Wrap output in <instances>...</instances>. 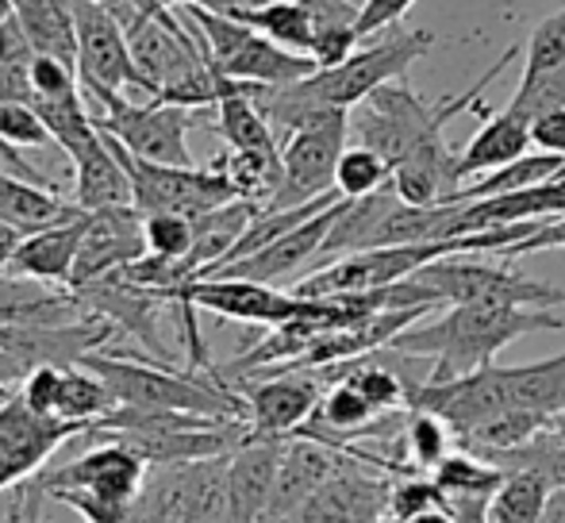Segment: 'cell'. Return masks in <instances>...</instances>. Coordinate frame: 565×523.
Instances as JSON below:
<instances>
[{"instance_id": "cell-4", "label": "cell", "mask_w": 565, "mask_h": 523, "mask_svg": "<svg viewBox=\"0 0 565 523\" xmlns=\"http://www.w3.org/2000/svg\"><path fill=\"white\" fill-rule=\"evenodd\" d=\"M515 58H520V46L504 51L500 62H492L466 93L447 97V100H424L419 93H412L408 85H404V77L401 82L381 85L370 100H362V105L354 108V116H350V135H354L362 147L377 150V154L396 170V166L408 162V158L419 154V150L439 147L447 124L458 120V116L469 113V108H477V97H481V93L489 89Z\"/></svg>"}, {"instance_id": "cell-18", "label": "cell", "mask_w": 565, "mask_h": 523, "mask_svg": "<svg viewBox=\"0 0 565 523\" xmlns=\"http://www.w3.org/2000/svg\"><path fill=\"white\" fill-rule=\"evenodd\" d=\"M320 370H274L262 382H243L246 416L258 435H297L323 401Z\"/></svg>"}, {"instance_id": "cell-28", "label": "cell", "mask_w": 565, "mask_h": 523, "mask_svg": "<svg viewBox=\"0 0 565 523\" xmlns=\"http://www.w3.org/2000/svg\"><path fill=\"white\" fill-rule=\"evenodd\" d=\"M216 116H220V135H224L227 150H281L277 147V131L266 120V113L254 100V85L246 82H220V100H216Z\"/></svg>"}, {"instance_id": "cell-31", "label": "cell", "mask_w": 565, "mask_h": 523, "mask_svg": "<svg viewBox=\"0 0 565 523\" xmlns=\"http://www.w3.org/2000/svg\"><path fill=\"white\" fill-rule=\"evenodd\" d=\"M554 485L535 470H508L489 509V523H543L551 512Z\"/></svg>"}, {"instance_id": "cell-23", "label": "cell", "mask_w": 565, "mask_h": 523, "mask_svg": "<svg viewBox=\"0 0 565 523\" xmlns=\"http://www.w3.org/2000/svg\"><path fill=\"white\" fill-rule=\"evenodd\" d=\"M82 235H85V212L77 220H66V224L46 227V232L23 235L4 274L70 289V281H74V269H77V255H82Z\"/></svg>"}, {"instance_id": "cell-40", "label": "cell", "mask_w": 565, "mask_h": 523, "mask_svg": "<svg viewBox=\"0 0 565 523\" xmlns=\"http://www.w3.org/2000/svg\"><path fill=\"white\" fill-rule=\"evenodd\" d=\"M416 0H362V15H358V35L362 39H373L381 31L396 28V23L408 15V8Z\"/></svg>"}, {"instance_id": "cell-10", "label": "cell", "mask_w": 565, "mask_h": 523, "mask_svg": "<svg viewBox=\"0 0 565 523\" xmlns=\"http://www.w3.org/2000/svg\"><path fill=\"white\" fill-rule=\"evenodd\" d=\"M108 147L116 150V158L124 162L127 178H131V196L135 209L142 216H154V212H173V216L201 220L209 212L224 209V204L238 201L235 185L227 181V173L216 162L209 166H162L147 162V158H135L131 150H124L113 135H105Z\"/></svg>"}, {"instance_id": "cell-48", "label": "cell", "mask_w": 565, "mask_h": 523, "mask_svg": "<svg viewBox=\"0 0 565 523\" xmlns=\"http://www.w3.org/2000/svg\"><path fill=\"white\" fill-rule=\"evenodd\" d=\"M12 12H15V8H12V0H0V28H4V23L12 20Z\"/></svg>"}, {"instance_id": "cell-30", "label": "cell", "mask_w": 565, "mask_h": 523, "mask_svg": "<svg viewBox=\"0 0 565 523\" xmlns=\"http://www.w3.org/2000/svg\"><path fill=\"white\" fill-rule=\"evenodd\" d=\"M235 20H243L246 28L262 31L266 39H274L285 51H297L312 58V20H308L300 0H269V4H250L235 8Z\"/></svg>"}, {"instance_id": "cell-22", "label": "cell", "mask_w": 565, "mask_h": 523, "mask_svg": "<svg viewBox=\"0 0 565 523\" xmlns=\"http://www.w3.org/2000/svg\"><path fill=\"white\" fill-rule=\"evenodd\" d=\"M342 450L328 447L320 439H308V435H289L285 439V455H281V470H277V485L269 497L266 523H289L292 512L331 478L342 466Z\"/></svg>"}, {"instance_id": "cell-14", "label": "cell", "mask_w": 565, "mask_h": 523, "mask_svg": "<svg viewBox=\"0 0 565 523\" xmlns=\"http://www.w3.org/2000/svg\"><path fill=\"white\" fill-rule=\"evenodd\" d=\"M158 292L166 305H193L196 312H212L235 323H258V328H277L308 312V300L292 289H274V285L246 281V277H196V281L170 285Z\"/></svg>"}, {"instance_id": "cell-1", "label": "cell", "mask_w": 565, "mask_h": 523, "mask_svg": "<svg viewBox=\"0 0 565 523\" xmlns=\"http://www.w3.org/2000/svg\"><path fill=\"white\" fill-rule=\"evenodd\" d=\"M435 43H439V35L427 28H412V31L388 28L377 43L354 51L339 66L316 70L305 82L254 85V100H258V108L266 113V120L274 124L277 135H292L305 128V124H312L320 113H331V108L354 113L381 85L401 82L408 74V66H416L424 54H431Z\"/></svg>"}, {"instance_id": "cell-6", "label": "cell", "mask_w": 565, "mask_h": 523, "mask_svg": "<svg viewBox=\"0 0 565 523\" xmlns=\"http://www.w3.org/2000/svg\"><path fill=\"white\" fill-rule=\"evenodd\" d=\"M147 473L150 462L139 450L105 439L74 462L35 473V485L46 493V501L77 512L82 523H127L147 485Z\"/></svg>"}, {"instance_id": "cell-47", "label": "cell", "mask_w": 565, "mask_h": 523, "mask_svg": "<svg viewBox=\"0 0 565 523\" xmlns=\"http://www.w3.org/2000/svg\"><path fill=\"white\" fill-rule=\"evenodd\" d=\"M15 393H20V389H15V385L0 382V408H4V404H8V401H12V396H15Z\"/></svg>"}, {"instance_id": "cell-49", "label": "cell", "mask_w": 565, "mask_h": 523, "mask_svg": "<svg viewBox=\"0 0 565 523\" xmlns=\"http://www.w3.org/2000/svg\"><path fill=\"white\" fill-rule=\"evenodd\" d=\"M243 8H250V4H269V0H238Z\"/></svg>"}, {"instance_id": "cell-42", "label": "cell", "mask_w": 565, "mask_h": 523, "mask_svg": "<svg viewBox=\"0 0 565 523\" xmlns=\"http://www.w3.org/2000/svg\"><path fill=\"white\" fill-rule=\"evenodd\" d=\"M554 247H562V250H565V216L539 220V227L527 235V239H520L515 247H508V250H504V262L523 258V255H539V250H554Z\"/></svg>"}, {"instance_id": "cell-3", "label": "cell", "mask_w": 565, "mask_h": 523, "mask_svg": "<svg viewBox=\"0 0 565 523\" xmlns=\"http://www.w3.org/2000/svg\"><path fill=\"white\" fill-rule=\"evenodd\" d=\"M408 408L443 416L454 431L473 427L500 412H543L565 408V351L527 366H484L450 382H412Z\"/></svg>"}, {"instance_id": "cell-50", "label": "cell", "mask_w": 565, "mask_h": 523, "mask_svg": "<svg viewBox=\"0 0 565 523\" xmlns=\"http://www.w3.org/2000/svg\"><path fill=\"white\" fill-rule=\"evenodd\" d=\"M216 523H243V520H235V516H224V520H216ZM258 523H266V520H258Z\"/></svg>"}, {"instance_id": "cell-5", "label": "cell", "mask_w": 565, "mask_h": 523, "mask_svg": "<svg viewBox=\"0 0 565 523\" xmlns=\"http://www.w3.org/2000/svg\"><path fill=\"white\" fill-rule=\"evenodd\" d=\"M85 370L113 389L119 408L139 412H189L209 419H250L246 396L220 370H185L173 374L166 362H147L139 354H89Z\"/></svg>"}, {"instance_id": "cell-17", "label": "cell", "mask_w": 565, "mask_h": 523, "mask_svg": "<svg viewBox=\"0 0 565 523\" xmlns=\"http://www.w3.org/2000/svg\"><path fill=\"white\" fill-rule=\"evenodd\" d=\"M388 489L393 481L358 458H342V466L292 512L289 523H385Z\"/></svg>"}, {"instance_id": "cell-33", "label": "cell", "mask_w": 565, "mask_h": 523, "mask_svg": "<svg viewBox=\"0 0 565 523\" xmlns=\"http://www.w3.org/2000/svg\"><path fill=\"white\" fill-rule=\"evenodd\" d=\"M119 408L113 389L100 382L93 370L85 366H62V385H58V404L54 416L70 419V424H97L100 416H108Z\"/></svg>"}, {"instance_id": "cell-35", "label": "cell", "mask_w": 565, "mask_h": 523, "mask_svg": "<svg viewBox=\"0 0 565 523\" xmlns=\"http://www.w3.org/2000/svg\"><path fill=\"white\" fill-rule=\"evenodd\" d=\"M388 181H393V166H388L377 150L362 147V142H354V147L342 150L339 170H335V189L347 196V201L377 193V189L388 185Z\"/></svg>"}, {"instance_id": "cell-2", "label": "cell", "mask_w": 565, "mask_h": 523, "mask_svg": "<svg viewBox=\"0 0 565 523\" xmlns=\"http://www.w3.org/2000/svg\"><path fill=\"white\" fill-rule=\"evenodd\" d=\"M562 316L554 308H500V305H447L431 320L412 323L388 343L404 359H431L435 370L427 382H450L473 370L492 366L500 351L535 331H558Z\"/></svg>"}, {"instance_id": "cell-36", "label": "cell", "mask_w": 565, "mask_h": 523, "mask_svg": "<svg viewBox=\"0 0 565 523\" xmlns=\"http://www.w3.org/2000/svg\"><path fill=\"white\" fill-rule=\"evenodd\" d=\"M142 235H147V255L158 262H170L173 281H178V266L193 250V220L173 216V212H154V216H142Z\"/></svg>"}, {"instance_id": "cell-45", "label": "cell", "mask_w": 565, "mask_h": 523, "mask_svg": "<svg viewBox=\"0 0 565 523\" xmlns=\"http://www.w3.org/2000/svg\"><path fill=\"white\" fill-rule=\"evenodd\" d=\"M385 523H454L447 509L439 512H424V516H401V520H385Z\"/></svg>"}, {"instance_id": "cell-29", "label": "cell", "mask_w": 565, "mask_h": 523, "mask_svg": "<svg viewBox=\"0 0 565 523\" xmlns=\"http://www.w3.org/2000/svg\"><path fill=\"white\" fill-rule=\"evenodd\" d=\"M312 20V58L320 70L339 66L354 54L358 46V15L362 4H350V0H300Z\"/></svg>"}, {"instance_id": "cell-46", "label": "cell", "mask_w": 565, "mask_h": 523, "mask_svg": "<svg viewBox=\"0 0 565 523\" xmlns=\"http://www.w3.org/2000/svg\"><path fill=\"white\" fill-rule=\"evenodd\" d=\"M546 431H551V435H558V439L565 442V408H558L551 419H546Z\"/></svg>"}, {"instance_id": "cell-38", "label": "cell", "mask_w": 565, "mask_h": 523, "mask_svg": "<svg viewBox=\"0 0 565 523\" xmlns=\"http://www.w3.org/2000/svg\"><path fill=\"white\" fill-rule=\"evenodd\" d=\"M565 62V8L551 12L527 39V62H523V77H535L543 70H554Z\"/></svg>"}, {"instance_id": "cell-9", "label": "cell", "mask_w": 565, "mask_h": 523, "mask_svg": "<svg viewBox=\"0 0 565 523\" xmlns=\"http://www.w3.org/2000/svg\"><path fill=\"white\" fill-rule=\"evenodd\" d=\"M419 285L435 305H500V308H565V289L515 274L508 262L435 258L416 269Z\"/></svg>"}, {"instance_id": "cell-12", "label": "cell", "mask_w": 565, "mask_h": 523, "mask_svg": "<svg viewBox=\"0 0 565 523\" xmlns=\"http://www.w3.org/2000/svg\"><path fill=\"white\" fill-rule=\"evenodd\" d=\"M458 255V239L443 243H404V247H373V250H354L335 262L308 269L292 292L308 300H328V297H358V292H373L396 285L404 277H412L416 269H424L427 262Z\"/></svg>"}, {"instance_id": "cell-7", "label": "cell", "mask_w": 565, "mask_h": 523, "mask_svg": "<svg viewBox=\"0 0 565 523\" xmlns=\"http://www.w3.org/2000/svg\"><path fill=\"white\" fill-rule=\"evenodd\" d=\"M189 23L196 28L204 43V54H209L212 70L216 74L231 77V82H246V85H292L312 77L316 58L297 51H285L274 39H266L262 31L246 28L243 20L224 12H212V8L189 4L181 8Z\"/></svg>"}, {"instance_id": "cell-15", "label": "cell", "mask_w": 565, "mask_h": 523, "mask_svg": "<svg viewBox=\"0 0 565 523\" xmlns=\"http://www.w3.org/2000/svg\"><path fill=\"white\" fill-rule=\"evenodd\" d=\"M77 435H89V424L43 416L15 393L0 408V493H12L15 485L43 473L54 450H62Z\"/></svg>"}, {"instance_id": "cell-16", "label": "cell", "mask_w": 565, "mask_h": 523, "mask_svg": "<svg viewBox=\"0 0 565 523\" xmlns=\"http://www.w3.org/2000/svg\"><path fill=\"white\" fill-rule=\"evenodd\" d=\"M77 20V77L105 89H142L150 97L147 77L139 74L127 46L124 20L105 4V0H70Z\"/></svg>"}, {"instance_id": "cell-21", "label": "cell", "mask_w": 565, "mask_h": 523, "mask_svg": "<svg viewBox=\"0 0 565 523\" xmlns=\"http://www.w3.org/2000/svg\"><path fill=\"white\" fill-rule=\"evenodd\" d=\"M285 439L289 435H258L243 442L238 450H231L227 458V516L243 523L266 520L269 497L277 485V470H281Z\"/></svg>"}, {"instance_id": "cell-32", "label": "cell", "mask_w": 565, "mask_h": 523, "mask_svg": "<svg viewBox=\"0 0 565 523\" xmlns=\"http://www.w3.org/2000/svg\"><path fill=\"white\" fill-rule=\"evenodd\" d=\"M454 427L435 412L424 408H408V419H404L401 431V447H404V462L412 466L416 473H427L431 478L435 470L443 466V458L450 455L454 447Z\"/></svg>"}, {"instance_id": "cell-20", "label": "cell", "mask_w": 565, "mask_h": 523, "mask_svg": "<svg viewBox=\"0 0 565 523\" xmlns=\"http://www.w3.org/2000/svg\"><path fill=\"white\" fill-rule=\"evenodd\" d=\"M342 209H347V196L331 204V209H323L320 216H312L300 227H292L289 235L274 239L269 247H262L258 255L231 262V266L216 269L212 277H246V281L274 285V281H281V277H292V274H300V269L316 266V262H320L323 243H328V235H331V227H335V220L342 216Z\"/></svg>"}, {"instance_id": "cell-13", "label": "cell", "mask_w": 565, "mask_h": 523, "mask_svg": "<svg viewBox=\"0 0 565 523\" xmlns=\"http://www.w3.org/2000/svg\"><path fill=\"white\" fill-rule=\"evenodd\" d=\"M350 113L331 108L312 124L292 131L281 147V185H277L269 209H297L323 193H335V170L342 150L350 147ZM266 209V212H269Z\"/></svg>"}, {"instance_id": "cell-27", "label": "cell", "mask_w": 565, "mask_h": 523, "mask_svg": "<svg viewBox=\"0 0 565 523\" xmlns=\"http://www.w3.org/2000/svg\"><path fill=\"white\" fill-rule=\"evenodd\" d=\"M12 8L31 51L77 66V20L70 0H12Z\"/></svg>"}, {"instance_id": "cell-43", "label": "cell", "mask_w": 565, "mask_h": 523, "mask_svg": "<svg viewBox=\"0 0 565 523\" xmlns=\"http://www.w3.org/2000/svg\"><path fill=\"white\" fill-rule=\"evenodd\" d=\"M531 142H535V150H546V154H565V108L539 116L531 124Z\"/></svg>"}, {"instance_id": "cell-44", "label": "cell", "mask_w": 565, "mask_h": 523, "mask_svg": "<svg viewBox=\"0 0 565 523\" xmlns=\"http://www.w3.org/2000/svg\"><path fill=\"white\" fill-rule=\"evenodd\" d=\"M20 239H23L20 232H12L8 224H0V274L8 269V262H12L15 247H20Z\"/></svg>"}, {"instance_id": "cell-34", "label": "cell", "mask_w": 565, "mask_h": 523, "mask_svg": "<svg viewBox=\"0 0 565 523\" xmlns=\"http://www.w3.org/2000/svg\"><path fill=\"white\" fill-rule=\"evenodd\" d=\"M31 66H35V51L12 15L0 28V105L31 100Z\"/></svg>"}, {"instance_id": "cell-51", "label": "cell", "mask_w": 565, "mask_h": 523, "mask_svg": "<svg viewBox=\"0 0 565 523\" xmlns=\"http://www.w3.org/2000/svg\"><path fill=\"white\" fill-rule=\"evenodd\" d=\"M131 4H135V8H139V0H131Z\"/></svg>"}, {"instance_id": "cell-11", "label": "cell", "mask_w": 565, "mask_h": 523, "mask_svg": "<svg viewBox=\"0 0 565 523\" xmlns=\"http://www.w3.org/2000/svg\"><path fill=\"white\" fill-rule=\"evenodd\" d=\"M227 458L150 466L127 523H216L227 516Z\"/></svg>"}, {"instance_id": "cell-39", "label": "cell", "mask_w": 565, "mask_h": 523, "mask_svg": "<svg viewBox=\"0 0 565 523\" xmlns=\"http://www.w3.org/2000/svg\"><path fill=\"white\" fill-rule=\"evenodd\" d=\"M443 509V489L427 473H412V478H396L388 489V520L401 516H424V512Z\"/></svg>"}, {"instance_id": "cell-41", "label": "cell", "mask_w": 565, "mask_h": 523, "mask_svg": "<svg viewBox=\"0 0 565 523\" xmlns=\"http://www.w3.org/2000/svg\"><path fill=\"white\" fill-rule=\"evenodd\" d=\"M46 493L35 485V478H28L23 485L12 489V504H8L4 520L0 523H51L46 520Z\"/></svg>"}, {"instance_id": "cell-52", "label": "cell", "mask_w": 565, "mask_h": 523, "mask_svg": "<svg viewBox=\"0 0 565 523\" xmlns=\"http://www.w3.org/2000/svg\"><path fill=\"white\" fill-rule=\"evenodd\" d=\"M51 523H54V520H51Z\"/></svg>"}, {"instance_id": "cell-26", "label": "cell", "mask_w": 565, "mask_h": 523, "mask_svg": "<svg viewBox=\"0 0 565 523\" xmlns=\"http://www.w3.org/2000/svg\"><path fill=\"white\" fill-rule=\"evenodd\" d=\"M531 150H535V142H531V120H523L512 108H504V113L492 116L458 154L461 185L473 178H484V173L500 170V166H508V162H520Z\"/></svg>"}, {"instance_id": "cell-37", "label": "cell", "mask_w": 565, "mask_h": 523, "mask_svg": "<svg viewBox=\"0 0 565 523\" xmlns=\"http://www.w3.org/2000/svg\"><path fill=\"white\" fill-rule=\"evenodd\" d=\"M508 108L531 124H535L539 116L565 108V62L554 70H543V74H535V77H520V89L512 93Z\"/></svg>"}, {"instance_id": "cell-24", "label": "cell", "mask_w": 565, "mask_h": 523, "mask_svg": "<svg viewBox=\"0 0 565 523\" xmlns=\"http://www.w3.org/2000/svg\"><path fill=\"white\" fill-rule=\"evenodd\" d=\"M85 209L70 201L58 185H43V181L20 178L12 170H0V224H8L20 235L46 232L54 224L77 220Z\"/></svg>"}, {"instance_id": "cell-25", "label": "cell", "mask_w": 565, "mask_h": 523, "mask_svg": "<svg viewBox=\"0 0 565 523\" xmlns=\"http://www.w3.org/2000/svg\"><path fill=\"white\" fill-rule=\"evenodd\" d=\"M74 162V189H70V201L85 212L116 209V204H131V178H127L124 162L116 158V150L108 147L105 131L97 128L89 142L70 154Z\"/></svg>"}, {"instance_id": "cell-8", "label": "cell", "mask_w": 565, "mask_h": 523, "mask_svg": "<svg viewBox=\"0 0 565 523\" xmlns=\"http://www.w3.org/2000/svg\"><path fill=\"white\" fill-rule=\"evenodd\" d=\"M82 93L89 105L100 108L93 116V124L105 135H113L119 147L131 150L135 158H147V162H162V166H196L193 150H189L193 108L162 105V100L135 105L124 93L89 82H82Z\"/></svg>"}, {"instance_id": "cell-19", "label": "cell", "mask_w": 565, "mask_h": 523, "mask_svg": "<svg viewBox=\"0 0 565 523\" xmlns=\"http://www.w3.org/2000/svg\"><path fill=\"white\" fill-rule=\"evenodd\" d=\"M147 258V235H142V212L135 204H116V209L85 212V235H82V255L70 289L89 285L105 274L131 266V262Z\"/></svg>"}]
</instances>
